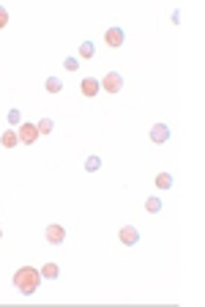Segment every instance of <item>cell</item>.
Segmentation results:
<instances>
[{"mask_svg": "<svg viewBox=\"0 0 205 307\" xmlns=\"http://www.w3.org/2000/svg\"><path fill=\"white\" fill-rule=\"evenodd\" d=\"M118 239H121V244H126V247H134V244L140 242V230H137L134 225H123Z\"/></svg>", "mask_w": 205, "mask_h": 307, "instance_id": "5b68a950", "label": "cell"}, {"mask_svg": "<svg viewBox=\"0 0 205 307\" xmlns=\"http://www.w3.org/2000/svg\"><path fill=\"white\" fill-rule=\"evenodd\" d=\"M80 91H82V96H88L90 99V96H96L101 91V83L96 80V77H85V80L80 83Z\"/></svg>", "mask_w": 205, "mask_h": 307, "instance_id": "ba28073f", "label": "cell"}, {"mask_svg": "<svg viewBox=\"0 0 205 307\" xmlns=\"http://www.w3.org/2000/svg\"><path fill=\"white\" fill-rule=\"evenodd\" d=\"M39 272H41V277H44V280H58L60 277V266L58 263H44Z\"/></svg>", "mask_w": 205, "mask_h": 307, "instance_id": "30bf717a", "label": "cell"}, {"mask_svg": "<svg viewBox=\"0 0 205 307\" xmlns=\"http://www.w3.org/2000/svg\"><path fill=\"white\" fill-rule=\"evenodd\" d=\"M0 239H3V228H0Z\"/></svg>", "mask_w": 205, "mask_h": 307, "instance_id": "44dd1931", "label": "cell"}, {"mask_svg": "<svg viewBox=\"0 0 205 307\" xmlns=\"http://www.w3.org/2000/svg\"><path fill=\"white\" fill-rule=\"evenodd\" d=\"M148 135H151V143H167L172 137V132H170V126H167V124H153Z\"/></svg>", "mask_w": 205, "mask_h": 307, "instance_id": "52a82bcc", "label": "cell"}, {"mask_svg": "<svg viewBox=\"0 0 205 307\" xmlns=\"http://www.w3.org/2000/svg\"><path fill=\"white\" fill-rule=\"evenodd\" d=\"M0 146L3 148H17L19 146V135L14 129H6L3 135H0Z\"/></svg>", "mask_w": 205, "mask_h": 307, "instance_id": "9c48e42d", "label": "cell"}, {"mask_svg": "<svg viewBox=\"0 0 205 307\" xmlns=\"http://www.w3.org/2000/svg\"><path fill=\"white\" fill-rule=\"evenodd\" d=\"M104 42H107V47H123L126 44V33H123V28H107L104 30Z\"/></svg>", "mask_w": 205, "mask_h": 307, "instance_id": "3957f363", "label": "cell"}, {"mask_svg": "<svg viewBox=\"0 0 205 307\" xmlns=\"http://www.w3.org/2000/svg\"><path fill=\"white\" fill-rule=\"evenodd\" d=\"M6 25H8V11H6L3 6H0V30L6 28Z\"/></svg>", "mask_w": 205, "mask_h": 307, "instance_id": "d6986e66", "label": "cell"}, {"mask_svg": "<svg viewBox=\"0 0 205 307\" xmlns=\"http://www.w3.org/2000/svg\"><path fill=\"white\" fill-rule=\"evenodd\" d=\"M36 129H39V135H49V132L55 129V121L52 118H41L39 124H36Z\"/></svg>", "mask_w": 205, "mask_h": 307, "instance_id": "4fadbf2b", "label": "cell"}, {"mask_svg": "<svg viewBox=\"0 0 205 307\" xmlns=\"http://www.w3.org/2000/svg\"><path fill=\"white\" fill-rule=\"evenodd\" d=\"M121 88H123V77L118 74V71H107V77L101 80V91H107V94H118Z\"/></svg>", "mask_w": 205, "mask_h": 307, "instance_id": "7a4b0ae2", "label": "cell"}, {"mask_svg": "<svg viewBox=\"0 0 205 307\" xmlns=\"http://www.w3.org/2000/svg\"><path fill=\"white\" fill-rule=\"evenodd\" d=\"M39 285H41V272L33 269V266H22V269L14 272V288H17L19 294L30 296V294H36Z\"/></svg>", "mask_w": 205, "mask_h": 307, "instance_id": "6da1fadb", "label": "cell"}, {"mask_svg": "<svg viewBox=\"0 0 205 307\" xmlns=\"http://www.w3.org/2000/svg\"><path fill=\"white\" fill-rule=\"evenodd\" d=\"M44 88H47L49 94H60V91H63V83H60V77H47Z\"/></svg>", "mask_w": 205, "mask_h": 307, "instance_id": "7c38bea8", "label": "cell"}, {"mask_svg": "<svg viewBox=\"0 0 205 307\" xmlns=\"http://www.w3.org/2000/svg\"><path fill=\"white\" fill-rule=\"evenodd\" d=\"M170 19H172V25H178V22H181V11H178V8H175V11L170 14Z\"/></svg>", "mask_w": 205, "mask_h": 307, "instance_id": "ffe728a7", "label": "cell"}, {"mask_svg": "<svg viewBox=\"0 0 205 307\" xmlns=\"http://www.w3.org/2000/svg\"><path fill=\"white\" fill-rule=\"evenodd\" d=\"M145 211H148V214H156V211H162V201L151 195V198L145 201Z\"/></svg>", "mask_w": 205, "mask_h": 307, "instance_id": "2e32d148", "label": "cell"}, {"mask_svg": "<svg viewBox=\"0 0 205 307\" xmlns=\"http://www.w3.org/2000/svg\"><path fill=\"white\" fill-rule=\"evenodd\" d=\"M156 187L159 189H172V176H170V173H159V176H156Z\"/></svg>", "mask_w": 205, "mask_h": 307, "instance_id": "9a60e30c", "label": "cell"}, {"mask_svg": "<svg viewBox=\"0 0 205 307\" xmlns=\"http://www.w3.org/2000/svg\"><path fill=\"white\" fill-rule=\"evenodd\" d=\"M8 124L11 126H17V124H22V112L14 107V110H8Z\"/></svg>", "mask_w": 205, "mask_h": 307, "instance_id": "e0dca14e", "label": "cell"}, {"mask_svg": "<svg viewBox=\"0 0 205 307\" xmlns=\"http://www.w3.org/2000/svg\"><path fill=\"white\" fill-rule=\"evenodd\" d=\"M63 66H66L69 71H77V69H80V60H77V58H66Z\"/></svg>", "mask_w": 205, "mask_h": 307, "instance_id": "ac0fdd59", "label": "cell"}, {"mask_svg": "<svg viewBox=\"0 0 205 307\" xmlns=\"http://www.w3.org/2000/svg\"><path fill=\"white\" fill-rule=\"evenodd\" d=\"M101 167V156H96V154H90L88 159H85V170L88 173H96Z\"/></svg>", "mask_w": 205, "mask_h": 307, "instance_id": "5bb4252c", "label": "cell"}, {"mask_svg": "<svg viewBox=\"0 0 205 307\" xmlns=\"http://www.w3.org/2000/svg\"><path fill=\"white\" fill-rule=\"evenodd\" d=\"M17 135H19V143H25V146H33V143L39 140V129H36V124H28V121L17 129Z\"/></svg>", "mask_w": 205, "mask_h": 307, "instance_id": "277c9868", "label": "cell"}, {"mask_svg": "<svg viewBox=\"0 0 205 307\" xmlns=\"http://www.w3.org/2000/svg\"><path fill=\"white\" fill-rule=\"evenodd\" d=\"M93 55H96V47H93V42H90V39H88V42H82V44H80V58L90 60Z\"/></svg>", "mask_w": 205, "mask_h": 307, "instance_id": "8fae6325", "label": "cell"}, {"mask_svg": "<svg viewBox=\"0 0 205 307\" xmlns=\"http://www.w3.org/2000/svg\"><path fill=\"white\" fill-rule=\"evenodd\" d=\"M44 236H47L49 244H55V247H58V244L66 242V228H63V225H47Z\"/></svg>", "mask_w": 205, "mask_h": 307, "instance_id": "8992f818", "label": "cell"}]
</instances>
